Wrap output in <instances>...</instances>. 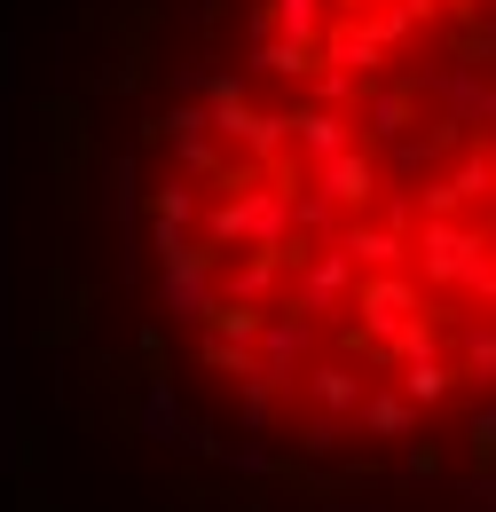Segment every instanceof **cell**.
Returning <instances> with one entry per match:
<instances>
[{
    "instance_id": "1",
    "label": "cell",
    "mask_w": 496,
    "mask_h": 512,
    "mask_svg": "<svg viewBox=\"0 0 496 512\" xmlns=\"http://www.w3.org/2000/svg\"><path fill=\"white\" fill-rule=\"evenodd\" d=\"M150 205L166 308L252 426L465 418L496 394V0H252Z\"/></svg>"
}]
</instances>
